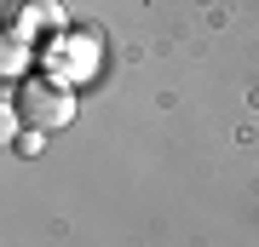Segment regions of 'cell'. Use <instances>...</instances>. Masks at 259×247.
<instances>
[{
	"instance_id": "obj_1",
	"label": "cell",
	"mask_w": 259,
	"mask_h": 247,
	"mask_svg": "<svg viewBox=\"0 0 259 247\" xmlns=\"http://www.w3.org/2000/svg\"><path fill=\"white\" fill-rule=\"evenodd\" d=\"M18 115L29 127H64L75 115V92L64 81H29V86H18Z\"/></svg>"
}]
</instances>
